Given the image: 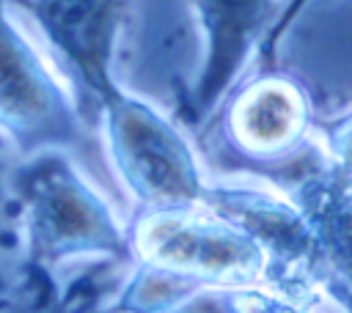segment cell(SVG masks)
I'll return each instance as SVG.
<instances>
[{"mask_svg":"<svg viewBox=\"0 0 352 313\" xmlns=\"http://www.w3.org/2000/svg\"><path fill=\"white\" fill-rule=\"evenodd\" d=\"M126 244L132 275L107 313H168L204 288L267 283L258 242L206 203L138 211Z\"/></svg>","mask_w":352,"mask_h":313,"instance_id":"6da1fadb","label":"cell"},{"mask_svg":"<svg viewBox=\"0 0 352 313\" xmlns=\"http://www.w3.org/2000/svg\"><path fill=\"white\" fill-rule=\"evenodd\" d=\"M209 124L223 167L234 173L283 187L319 162L311 96L297 77L272 63L248 71Z\"/></svg>","mask_w":352,"mask_h":313,"instance_id":"7a4b0ae2","label":"cell"},{"mask_svg":"<svg viewBox=\"0 0 352 313\" xmlns=\"http://www.w3.org/2000/svg\"><path fill=\"white\" fill-rule=\"evenodd\" d=\"M96 110L107 159L138 211L201 203L209 173L179 121L124 88Z\"/></svg>","mask_w":352,"mask_h":313,"instance_id":"3957f363","label":"cell"},{"mask_svg":"<svg viewBox=\"0 0 352 313\" xmlns=\"http://www.w3.org/2000/svg\"><path fill=\"white\" fill-rule=\"evenodd\" d=\"M28 173L30 247L41 261L58 264L88 255L129 261L126 228L63 154L44 151Z\"/></svg>","mask_w":352,"mask_h":313,"instance_id":"277c9868","label":"cell"},{"mask_svg":"<svg viewBox=\"0 0 352 313\" xmlns=\"http://www.w3.org/2000/svg\"><path fill=\"white\" fill-rule=\"evenodd\" d=\"M204 41L201 69L182 102L190 129H204L256 58H272L280 0H190Z\"/></svg>","mask_w":352,"mask_h":313,"instance_id":"5b68a950","label":"cell"},{"mask_svg":"<svg viewBox=\"0 0 352 313\" xmlns=\"http://www.w3.org/2000/svg\"><path fill=\"white\" fill-rule=\"evenodd\" d=\"M0 129L25 151H55L80 140L77 107L55 71L14 27L0 0Z\"/></svg>","mask_w":352,"mask_h":313,"instance_id":"8992f818","label":"cell"},{"mask_svg":"<svg viewBox=\"0 0 352 313\" xmlns=\"http://www.w3.org/2000/svg\"><path fill=\"white\" fill-rule=\"evenodd\" d=\"M25 5L60 63L96 104L121 88L113 60L129 0H25Z\"/></svg>","mask_w":352,"mask_h":313,"instance_id":"52a82bcc","label":"cell"},{"mask_svg":"<svg viewBox=\"0 0 352 313\" xmlns=\"http://www.w3.org/2000/svg\"><path fill=\"white\" fill-rule=\"evenodd\" d=\"M280 189L292 195L314 233L322 299L352 313V189L336 184L319 162Z\"/></svg>","mask_w":352,"mask_h":313,"instance_id":"ba28073f","label":"cell"},{"mask_svg":"<svg viewBox=\"0 0 352 313\" xmlns=\"http://www.w3.org/2000/svg\"><path fill=\"white\" fill-rule=\"evenodd\" d=\"M168 313H316V308L294 302L267 286H231L195 291Z\"/></svg>","mask_w":352,"mask_h":313,"instance_id":"9c48e42d","label":"cell"},{"mask_svg":"<svg viewBox=\"0 0 352 313\" xmlns=\"http://www.w3.org/2000/svg\"><path fill=\"white\" fill-rule=\"evenodd\" d=\"M319 167L341 187L352 189V104L316 124Z\"/></svg>","mask_w":352,"mask_h":313,"instance_id":"30bf717a","label":"cell"},{"mask_svg":"<svg viewBox=\"0 0 352 313\" xmlns=\"http://www.w3.org/2000/svg\"><path fill=\"white\" fill-rule=\"evenodd\" d=\"M302 3H305V0H292V3H289V8H283V14H280V19H278V27H275V41H272V44H278L280 33H283V30H286V25L294 19V14L300 11V5H302Z\"/></svg>","mask_w":352,"mask_h":313,"instance_id":"8fae6325","label":"cell"}]
</instances>
